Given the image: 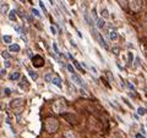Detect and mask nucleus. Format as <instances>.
I'll return each mask as SVG.
<instances>
[{"label":"nucleus","mask_w":147,"mask_h":138,"mask_svg":"<svg viewBox=\"0 0 147 138\" xmlns=\"http://www.w3.org/2000/svg\"><path fill=\"white\" fill-rule=\"evenodd\" d=\"M20 50H21V48H20L19 44H10L9 45V51L11 53H19Z\"/></svg>","instance_id":"ddd939ff"},{"label":"nucleus","mask_w":147,"mask_h":138,"mask_svg":"<svg viewBox=\"0 0 147 138\" xmlns=\"http://www.w3.org/2000/svg\"><path fill=\"white\" fill-rule=\"evenodd\" d=\"M65 138H77V137L72 131H66L65 132Z\"/></svg>","instance_id":"dca6fc26"},{"label":"nucleus","mask_w":147,"mask_h":138,"mask_svg":"<svg viewBox=\"0 0 147 138\" xmlns=\"http://www.w3.org/2000/svg\"><path fill=\"white\" fill-rule=\"evenodd\" d=\"M146 22H147V16H146Z\"/></svg>","instance_id":"58836bf2"},{"label":"nucleus","mask_w":147,"mask_h":138,"mask_svg":"<svg viewBox=\"0 0 147 138\" xmlns=\"http://www.w3.org/2000/svg\"><path fill=\"white\" fill-rule=\"evenodd\" d=\"M0 5H1V4H0Z\"/></svg>","instance_id":"a19ab883"},{"label":"nucleus","mask_w":147,"mask_h":138,"mask_svg":"<svg viewBox=\"0 0 147 138\" xmlns=\"http://www.w3.org/2000/svg\"><path fill=\"white\" fill-rule=\"evenodd\" d=\"M72 62H74V65H75V66H76V68H77V70L82 71V67H81V66H80V64H79V62H77V61H76V60H75V59H72Z\"/></svg>","instance_id":"4be33fe9"},{"label":"nucleus","mask_w":147,"mask_h":138,"mask_svg":"<svg viewBox=\"0 0 147 138\" xmlns=\"http://www.w3.org/2000/svg\"><path fill=\"white\" fill-rule=\"evenodd\" d=\"M20 1H22V3H26V0H20Z\"/></svg>","instance_id":"4c0bfd02"},{"label":"nucleus","mask_w":147,"mask_h":138,"mask_svg":"<svg viewBox=\"0 0 147 138\" xmlns=\"http://www.w3.org/2000/svg\"><path fill=\"white\" fill-rule=\"evenodd\" d=\"M107 35L109 40H112V42H117L118 39H119V33H118L117 28L114 27L113 25H107Z\"/></svg>","instance_id":"7ed1b4c3"},{"label":"nucleus","mask_w":147,"mask_h":138,"mask_svg":"<svg viewBox=\"0 0 147 138\" xmlns=\"http://www.w3.org/2000/svg\"><path fill=\"white\" fill-rule=\"evenodd\" d=\"M4 92H5V95H10V89L9 88H5V89H4Z\"/></svg>","instance_id":"2f4dec72"},{"label":"nucleus","mask_w":147,"mask_h":138,"mask_svg":"<svg viewBox=\"0 0 147 138\" xmlns=\"http://www.w3.org/2000/svg\"><path fill=\"white\" fill-rule=\"evenodd\" d=\"M99 14H101V17H102V18H104V20H107V18L110 17L109 11H108V9H105V7H102L101 11H99Z\"/></svg>","instance_id":"9d476101"},{"label":"nucleus","mask_w":147,"mask_h":138,"mask_svg":"<svg viewBox=\"0 0 147 138\" xmlns=\"http://www.w3.org/2000/svg\"><path fill=\"white\" fill-rule=\"evenodd\" d=\"M10 66H11L10 61H9V60H6V61H5V67H10Z\"/></svg>","instance_id":"473e14b6"},{"label":"nucleus","mask_w":147,"mask_h":138,"mask_svg":"<svg viewBox=\"0 0 147 138\" xmlns=\"http://www.w3.org/2000/svg\"><path fill=\"white\" fill-rule=\"evenodd\" d=\"M50 32H52V34H53V35H56V33H58V31H56V28H55L54 26H53V25L50 26Z\"/></svg>","instance_id":"a878e982"},{"label":"nucleus","mask_w":147,"mask_h":138,"mask_svg":"<svg viewBox=\"0 0 147 138\" xmlns=\"http://www.w3.org/2000/svg\"><path fill=\"white\" fill-rule=\"evenodd\" d=\"M27 54H28V56H30V58H33V55H32V51H31L30 49L27 50Z\"/></svg>","instance_id":"f704fd0d"},{"label":"nucleus","mask_w":147,"mask_h":138,"mask_svg":"<svg viewBox=\"0 0 147 138\" xmlns=\"http://www.w3.org/2000/svg\"><path fill=\"white\" fill-rule=\"evenodd\" d=\"M128 56H129V60H128V62L129 64H132L131 61H132V59H134V55H132V53L131 51H129L128 53Z\"/></svg>","instance_id":"b1692460"},{"label":"nucleus","mask_w":147,"mask_h":138,"mask_svg":"<svg viewBox=\"0 0 147 138\" xmlns=\"http://www.w3.org/2000/svg\"><path fill=\"white\" fill-rule=\"evenodd\" d=\"M63 81H61V78L58 76V75H55V74H53L52 75V81H50V83H53V84H55L58 88H63Z\"/></svg>","instance_id":"423d86ee"},{"label":"nucleus","mask_w":147,"mask_h":138,"mask_svg":"<svg viewBox=\"0 0 147 138\" xmlns=\"http://www.w3.org/2000/svg\"><path fill=\"white\" fill-rule=\"evenodd\" d=\"M32 14H33L36 17H40V14H39V11L37 9H32Z\"/></svg>","instance_id":"393cba45"},{"label":"nucleus","mask_w":147,"mask_h":138,"mask_svg":"<svg viewBox=\"0 0 147 138\" xmlns=\"http://www.w3.org/2000/svg\"><path fill=\"white\" fill-rule=\"evenodd\" d=\"M30 87V83H28V81L26 77H21V82H20V88L22 89H28Z\"/></svg>","instance_id":"9b49d317"},{"label":"nucleus","mask_w":147,"mask_h":138,"mask_svg":"<svg viewBox=\"0 0 147 138\" xmlns=\"http://www.w3.org/2000/svg\"><path fill=\"white\" fill-rule=\"evenodd\" d=\"M3 40H4L5 43L10 44V43L12 42V38H11V35H4V37H3Z\"/></svg>","instance_id":"6ab92c4d"},{"label":"nucleus","mask_w":147,"mask_h":138,"mask_svg":"<svg viewBox=\"0 0 147 138\" xmlns=\"http://www.w3.org/2000/svg\"><path fill=\"white\" fill-rule=\"evenodd\" d=\"M140 66V58H136V62H135V67Z\"/></svg>","instance_id":"7c9ffc66"},{"label":"nucleus","mask_w":147,"mask_h":138,"mask_svg":"<svg viewBox=\"0 0 147 138\" xmlns=\"http://www.w3.org/2000/svg\"><path fill=\"white\" fill-rule=\"evenodd\" d=\"M53 49H54V51L56 53V54H60L59 48H58V45H56V43H53Z\"/></svg>","instance_id":"cd10ccee"},{"label":"nucleus","mask_w":147,"mask_h":138,"mask_svg":"<svg viewBox=\"0 0 147 138\" xmlns=\"http://www.w3.org/2000/svg\"><path fill=\"white\" fill-rule=\"evenodd\" d=\"M44 127L48 133H55L59 129V121L54 117H47L44 121Z\"/></svg>","instance_id":"f257e3e1"},{"label":"nucleus","mask_w":147,"mask_h":138,"mask_svg":"<svg viewBox=\"0 0 147 138\" xmlns=\"http://www.w3.org/2000/svg\"><path fill=\"white\" fill-rule=\"evenodd\" d=\"M137 114H138V115H141V116H144V115H146V114H147V111H146L145 108L140 106V108H137Z\"/></svg>","instance_id":"f3484780"},{"label":"nucleus","mask_w":147,"mask_h":138,"mask_svg":"<svg viewBox=\"0 0 147 138\" xmlns=\"http://www.w3.org/2000/svg\"><path fill=\"white\" fill-rule=\"evenodd\" d=\"M71 81L74 82V84H76V86H79V87H82L83 86L82 80H81L76 74H71Z\"/></svg>","instance_id":"6e6552de"},{"label":"nucleus","mask_w":147,"mask_h":138,"mask_svg":"<svg viewBox=\"0 0 147 138\" xmlns=\"http://www.w3.org/2000/svg\"><path fill=\"white\" fill-rule=\"evenodd\" d=\"M10 106H11L12 110H15L16 112H21L23 110V106H24V100L21 98L14 99V100H11Z\"/></svg>","instance_id":"20e7f679"},{"label":"nucleus","mask_w":147,"mask_h":138,"mask_svg":"<svg viewBox=\"0 0 147 138\" xmlns=\"http://www.w3.org/2000/svg\"><path fill=\"white\" fill-rule=\"evenodd\" d=\"M1 56H3V59H5V60H9L10 59V54L7 51H5V50L1 51Z\"/></svg>","instance_id":"aec40b11"},{"label":"nucleus","mask_w":147,"mask_h":138,"mask_svg":"<svg viewBox=\"0 0 147 138\" xmlns=\"http://www.w3.org/2000/svg\"><path fill=\"white\" fill-rule=\"evenodd\" d=\"M89 68H91V71H93V74H95V75H97V70H96L95 67H93V66H91Z\"/></svg>","instance_id":"72a5a7b5"},{"label":"nucleus","mask_w":147,"mask_h":138,"mask_svg":"<svg viewBox=\"0 0 147 138\" xmlns=\"http://www.w3.org/2000/svg\"><path fill=\"white\" fill-rule=\"evenodd\" d=\"M118 1H119L120 6H122V7H126V5H129L128 0H118Z\"/></svg>","instance_id":"412c9836"},{"label":"nucleus","mask_w":147,"mask_h":138,"mask_svg":"<svg viewBox=\"0 0 147 138\" xmlns=\"http://www.w3.org/2000/svg\"><path fill=\"white\" fill-rule=\"evenodd\" d=\"M20 78H21V75H20L19 71H15V72H12V74L10 75V80L11 81H19Z\"/></svg>","instance_id":"4468645a"},{"label":"nucleus","mask_w":147,"mask_h":138,"mask_svg":"<svg viewBox=\"0 0 147 138\" xmlns=\"http://www.w3.org/2000/svg\"><path fill=\"white\" fill-rule=\"evenodd\" d=\"M32 61H33V65L36 67H40V66H43V64H44V59L39 55H34L33 58H32Z\"/></svg>","instance_id":"0eeeda50"},{"label":"nucleus","mask_w":147,"mask_h":138,"mask_svg":"<svg viewBox=\"0 0 147 138\" xmlns=\"http://www.w3.org/2000/svg\"><path fill=\"white\" fill-rule=\"evenodd\" d=\"M66 68L69 70V72H71V74H75V70H74V67L71 66V65H68Z\"/></svg>","instance_id":"c85d7f7f"},{"label":"nucleus","mask_w":147,"mask_h":138,"mask_svg":"<svg viewBox=\"0 0 147 138\" xmlns=\"http://www.w3.org/2000/svg\"><path fill=\"white\" fill-rule=\"evenodd\" d=\"M28 74H30V76H31V78L33 80V81H36L37 78H38V74H37L36 71H28Z\"/></svg>","instance_id":"a211bd4d"},{"label":"nucleus","mask_w":147,"mask_h":138,"mask_svg":"<svg viewBox=\"0 0 147 138\" xmlns=\"http://www.w3.org/2000/svg\"><path fill=\"white\" fill-rule=\"evenodd\" d=\"M129 7L132 11H138L142 6V0H128Z\"/></svg>","instance_id":"39448f33"},{"label":"nucleus","mask_w":147,"mask_h":138,"mask_svg":"<svg viewBox=\"0 0 147 138\" xmlns=\"http://www.w3.org/2000/svg\"><path fill=\"white\" fill-rule=\"evenodd\" d=\"M9 12V4H1L0 5V14L1 15H5V14H7Z\"/></svg>","instance_id":"f8f14e48"},{"label":"nucleus","mask_w":147,"mask_h":138,"mask_svg":"<svg viewBox=\"0 0 147 138\" xmlns=\"http://www.w3.org/2000/svg\"><path fill=\"white\" fill-rule=\"evenodd\" d=\"M96 25H97V28L98 30H104L105 27H107V23H105V20L104 18H98L96 21Z\"/></svg>","instance_id":"1a4fd4ad"},{"label":"nucleus","mask_w":147,"mask_h":138,"mask_svg":"<svg viewBox=\"0 0 147 138\" xmlns=\"http://www.w3.org/2000/svg\"><path fill=\"white\" fill-rule=\"evenodd\" d=\"M5 76H6V70H0V77L4 78Z\"/></svg>","instance_id":"c756f323"},{"label":"nucleus","mask_w":147,"mask_h":138,"mask_svg":"<svg viewBox=\"0 0 147 138\" xmlns=\"http://www.w3.org/2000/svg\"><path fill=\"white\" fill-rule=\"evenodd\" d=\"M39 6H40V9L44 11V14H46V12H47V7H46V5L43 4V1H39Z\"/></svg>","instance_id":"bb28decb"},{"label":"nucleus","mask_w":147,"mask_h":138,"mask_svg":"<svg viewBox=\"0 0 147 138\" xmlns=\"http://www.w3.org/2000/svg\"><path fill=\"white\" fill-rule=\"evenodd\" d=\"M91 1H96V0H91Z\"/></svg>","instance_id":"ea45409f"},{"label":"nucleus","mask_w":147,"mask_h":138,"mask_svg":"<svg viewBox=\"0 0 147 138\" xmlns=\"http://www.w3.org/2000/svg\"><path fill=\"white\" fill-rule=\"evenodd\" d=\"M52 75H53V74H47L46 76H44V80H46V82L50 83V81H52Z\"/></svg>","instance_id":"5701e85b"},{"label":"nucleus","mask_w":147,"mask_h":138,"mask_svg":"<svg viewBox=\"0 0 147 138\" xmlns=\"http://www.w3.org/2000/svg\"><path fill=\"white\" fill-rule=\"evenodd\" d=\"M9 20L12 22H16V20H17V16H16V11L15 10H10L9 12Z\"/></svg>","instance_id":"2eb2a0df"},{"label":"nucleus","mask_w":147,"mask_h":138,"mask_svg":"<svg viewBox=\"0 0 147 138\" xmlns=\"http://www.w3.org/2000/svg\"><path fill=\"white\" fill-rule=\"evenodd\" d=\"M136 138H145V137L141 136V135H136Z\"/></svg>","instance_id":"e433bc0d"},{"label":"nucleus","mask_w":147,"mask_h":138,"mask_svg":"<svg viewBox=\"0 0 147 138\" xmlns=\"http://www.w3.org/2000/svg\"><path fill=\"white\" fill-rule=\"evenodd\" d=\"M68 109V104H66V100L64 98H60V99H56L53 104V111L55 114H63Z\"/></svg>","instance_id":"f03ea898"},{"label":"nucleus","mask_w":147,"mask_h":138,"mask_svg":"<svg viewBox=\"0 0 147 138\" xmlns=\"http://www.w3.org/2000/svg\"><path fill=\"white\" fill-rule=\"evenodd\" d=\"M128 86H129V88H130V89H132V91H135V88H134V86H132V84H130V83L128 82Z\"/></svg>","instance_id":"c9c22d12"}]
</instances>
